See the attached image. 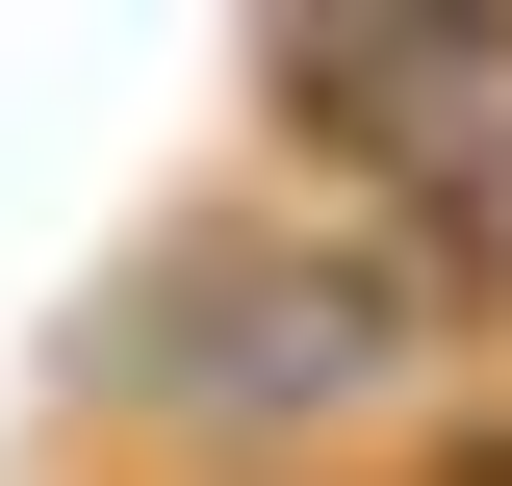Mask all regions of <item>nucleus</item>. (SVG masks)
Returning a JSON list of instances; mask_svg holds the SVG:
<instances>
[{
    "instance_id": "nucleus-1",
    "label": "nucleus",
    "mask_w": 512,
    "mask_h": 486,
    "mask_svg": "<svg viewBox=\"0 0 512 486\" xmlns=\"http://www.w3.org/2000/svg\"><path fill=\"white\" fill-rule=\"evenodd\" d=\"M487 282L384 205L231 154L205 205L128 231V282L77 307V435L128 486H461L487 461Z\"/></svg>"
},
{
    "instance_id": "nucleus-2",
    "label": "nucleus",
    "mask_w": 512,
    "mask_h": 486,
    "mask_svg": "<svg viewBox=\"0 0 512 486\" xmlns=\"http://www.w3.org/2000/svg\"><path fill=\"white\" fill-rule=\"evenodd\" d=\"M256 154L461 256L512 205V26H308V52H256Z\"/></svg>"
},
{
    "instance_id": "nucleus-3",
    "label": "nucleus",
    "mask_w": 512,
    "mask_h": 486,
    "mask_svg": "<svg viewBox=\"0 0 512 486\" xmlns=\"http://www.w3.org/2000/svg\"><path fill=\"white\" fill-rule=\"evenodd\" d=\"M461 282H487V359H512V205H487V231H461Z\"/></svg>"
},
{
    "instance_id": "nucleus-4",
    "label": "nucleus",
    "mask_w": 512,
    "mask_h": 486,
    "mask_svg": "<svg viewBox=\"0 0 512 486\" xmlns=\"http://www.w3.org/2000/svg\"><path fill=\"white\" fill-rule=\"evenodd\" d=\"M461 486H512V410H487V461H461Z\"/></svg>"
}]
</instances>
